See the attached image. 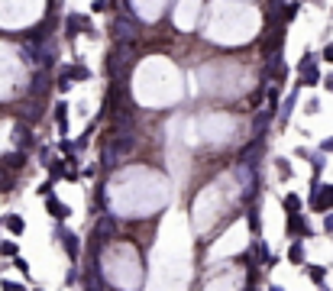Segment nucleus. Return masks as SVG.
I'll list each match as a JSON object with an SVG mask.
<instances>
[{"mask_svg": "<svg viewBox=\"0 0 333 291\" xmlns=\"http://www.w3.org/2000/svg\"><path fill=\"white\" fill-rule=\"evenodd\" d=\"M55 236H58V243H62L65 256H68L71 262H78V259H81V239H78L75 233H71V230H65L62 223H58V227H55Z\"/></svg>", "mask_w": 333, "mask_h": 291, "instance_id": "obj_1", "label": "nucleus"}, {"mask_svg": "<svg viewBox=\"0 0 333 291\" xmlns=\"http://www.w3.org/2000/svg\"><path fill=\"white\" fill-rule=\"evenodd\" d=\"M46 210H49V217H52L55 223H65L71 217V207L65 204V201H58V198H52V194H49L46 198Z\"/></svg>", "mask_w": 333, "mask_h": 291, "instance_id": "obj_2", "label": "nucleus"}, {"mask_svg": "<svg viewBox=\"0 0 333 291\" xmlns=\"http://www.w3.org/2000/svg\"><path fill=\"white\" fill-rule=\"evenodd\" d=\"M310 204L317 207V210L333 207V184H317V188H314V194H310Z\"/></svg>", "mask_w": 333, "mask_h": 291, "instance_id": "obj_3", "label": "nucleus"}, {"mask_svg": "<svg viewBox=\"0 0 333 291\" xmlns=\"http://www.w3.org/2000/svg\"><path fill=\"white\" fill-rule=\"evenodd\" d=\"M285 230H288V236L301 239V236H307V223H304V217H301V214H288Z\"/></svg>", "mask_w": 333, "mask_h": 291, "instance_id": "obj_4", "label": "nucleus"}, {"mask_svg": "<svg viewBox=\"0 0 333 291\" xmlns=\"http://www.w3.org/2000/svg\"><path fill=\"white\" fill-rule=\"evenodd\" d=\"M0 223H3L13 236H23V233H26V220L20 214H3V220H0Z\"/></svg>", "mask_w": 333, "mask_h": 291, "instance_id": "obj_5", "label": "nucleus"}, {"mask_svg": "<svg viewBox=\"0 0 333 291\" xmlns=\"http://www.w3.org/2000/svg\"><path fill=\"white\" fill-rule=\"evenodd\" d=\"M26 165V152H10L7 159H3V169L7 172H20Z\"/></svg>", "mask_w": 333, "mask_h": 291, "instance_id": "obj_6", "label": "nucleus"}, {"mask_svg": "<svg viewBox=\"0 0 333 291\" xmlns=\"http://www.w3.org/2000/svg\"><path fill=\"white\" fill-rule=\"evenodd\" d=\"M65 29H68V36H78L81 29H87V20H84V16H78V13H71L68 23H65Z\"/></svg>", "mask_w": 333, "mask_h": 291, "instance_id": "obj_7", "label": "nucleus"}, {"mask_svg": "<svg viewBox=\"0 0 333 291\" xmlns=\"http://www.w3.org/2000/svg\"><path fill=\"white\" fill-rule=\"evenodd\" d=\"M55 120H58V130L68 133V104H65V100L55 104Z\"/></svg>", "mask_w": 333, "mask_h": 291, "instance_id": "obj_8", "label": "nucleus"}, {"mask_svg": "<svg viewBox=\"0 0 333 291\" xmlns=\"http://www.w3.org/2000/svg\"><path fill=\"white\" fill-rule=\"evenodd\" d=\"M62 75L68 78V81H87V78H91L84 65H71V68H62Z\"/></svg>", "mask_w": 333, "mask_h": 291, "instance_id": "obj_9", "label": "nucleus"}, {"mask_svg": "<svg viewBox=\"0 0 333 291\" xmlns=\"http://www.w3.org/2000/svg\"><path fill=\"white\" fill-rule=\"evenodd\" d=\"M46 87H49V75H46V71H39L36 81H32V87H29V94H32V97H42Z\"/></svg>", "mask_w": 333, "mask_h": 291, "instance_id": "obj_10", "label": "nucleus"}, {"mask_svg": "<svg viewBox=\"0 0 333 291\" xmlns=\"http://www.w3.org/2000/svg\"><path fill=\"white\" fill-rule=\"evenodd\" d=\"M281 207H285V214H301V198L298 194H285Z\"/></svg>", "mask_w": 333, "mask_h": 291, "instance_id": "obj_11", "label": "nucleus"}, {"mask_svg": "<svg viewBox=\"0 0 333 291\" xmlns=\"http://www.w3.org/2000/svg\"><path fill=\"white\" fill-rule=\"evenodd\" d=\"M317 68H314V65H307V68H301V85L304 87H310V85H317Z\"/></svg>", "mask_w": 333, "mask_h": 291, "instance_id": "obj_12", "label": "nucleus"}, {"mask_svg": "<svg viewBox=\"0 0 333 291\" xmlns=\"http://www.w3.org/2000/svg\"><path fill=\"white\" fill-rule=\"evenodd\" d=\"M288 259L295 262V265H301V262H304V246H301V239H295V246L288 249Z\"/></svg>", "mask_w": 333, "mask_h": 291, "instance_id": "obj_13", "label": "nucleus"}, {"mask_svg": "<svg viewBox=\"0 0 333 291\" xmlns=\"http://www.w3.org/2000/svg\"><path fill=\"white\" fill-rule=\"evenodd\" d=\"M0 256H13V259L20 256V249H16V243H13V239H7V243H0Z\"/></svg>", "mask_w": 333, "mask_h": 291, "instance_id": "obj_14", "label": "nucleus"}, {"mask_svg": "<svg viewBox=\"0 0 333 291\" xmlns=\"http://www.w3.org/2000/svg\"><path fill=\"white\" fill-rule=\"evenodd\" d=\"M249 230H252V236L259 233V210L256 207H249Z\"/></svg>", "mask_w": 333, "mask_h": 291, "instance_id": "obj_15", "label": "nucleus"}, {"mask_svg": "<svg viewBox=\"0 0 333 291\" xmlns=\"http://www.w3.org/2000/svg\"><path fill=\"white\" fill-rule=\"evenodd\" d=\"M324 275H327V272L320 265H310L307 268V278H310V282H324Z\"/></svg>", "mask_w": 333, "mask_h": 291, "instance_id": "obj_16", "label": "nucleus"}, {"mask_svg": "<svg viewBox=\"0 0 333 291\" xmlns=\"http://www.w3.org/2000/svg\"><path fill=\"white\" fill-rule=\"evenodd\" d=\"M13 265H16V272H20V275H29V262H26L23 256H16V259H13Z\"/></svg>", "mask_w": 333, "mask_h": 291, "instance_id": "obj_17", "label": "nucleus"}, {"mask_svg": "<svg viewBox=\"0 0 333 291\" xmlns=\"http://www.w3.org/2000/svg\"><path fill=\"white\" fill-rule=\"evenodd\" d=\"M0 291H26V288L20 282H7V278H3V282H0Z\"/></svg>", "mask_w": 333, "mask_h": 291, "instance_id": "obj_18", "label": "nucleus"}, {"mask_svg": "<svg viewBox=\"0 0 333 291\" xmlns=\"http://www.w3.org/2000/svg\"><path fill=\"white\" fill-rule=\"evenodd\" d=\"M278 175L281 178H291V165H288L285 159H278Z\"/></svg>", "mask_w": 333, "mask_h": 291, "instance_id": "obj_19", "label": "nucleus"}, {"mask_svg": "<svg viewBox=\"0 0 333 291\" xmlns=\"http://www.w3.org/2000/svg\"><path fill=\"white\" fill-rule=\"evenodd\" d=\"M291 107H295V94H291V97L285 100V107H281V116H288V114H291Z\"/></svg>", "mask_w": 333, "mask_h": 291, "instance_id": "obj_20", "label": "nucleus"}, {"mask_svg": "<svg viewBox=\"0 0 333 291\" xmlns=\"http://www.w3.org/2000/svg\"><path fill=\"white\" fill-rule=\"evenodd\" d=\"M324 58H327V61H333V46H327V49H324Z\"/></svg>", "mask_w": 333, "mask_h": 291, "instance_id": "obj_21", "label": "nucleus"}, {"mask_svg": "<svg viewBox=\"0 0 333 291\" xmlns=\"http://www.w3.org/2000/svg\"><path fill=\"white\" fill-rule=\"evenodd\" d=\"M324 227H327V230H333V214L327 217V223H324Z\"/></svg>", "mask_w": 333, "mask_h": 291, "instance_id": "obj_22", "label": "nucleus"}, {"mask_svg": "<svg viewBox=\"0 0 333 291\" xmlns=\"http://www.w3.org/2000/svg\"><path fill=\"white\" fill-rule=\"evenodd\" d=\"M324 149H327V152H333V139H330V143H324Z\"/></svg>", "mask_w": 333, "mask_h": 291, "instance_id": "obj_23", "label": "nucleus"}, {"mask_svg": "<svg viewBox=\"0 0 333 291\" xmlns=\"http://www.w3.org/2000/svg\"><path fill=\"white\" fill-rule=\"evenodd\" d=\"M269 291H285V288H281V285H272V288Z\"/></svg>", "mask_w": 333, "mask_h": 291, "instance_id": "obj_24", "label": "nucleus"}, {"mask_svg": "<svg viewBox=\"0 0 333 291\" xmlns=\"http://www.w3.org/2000/svg\"><path fill=\"white\" fill-rule=\"evenodd\" d=\"M327 87H330V91H333V78H327Z\"/></svg>", "mask_w": 333, "mask_h": 291, "instance_id": "obj_25", "label": "nucleus"}, {"mask_svg": "<svg viewBox=\"0 0 333 291\" xmlns=\"http://www.w3.org/2000/svg\"><path fill=\"white\" fill-rule=\"evenodd\" d=\"M36 291H42V288H36Z\"/></svg>", "mask_w": 333, "mask_h": 291, "instance_id": "obj_26", "label": "nucleus"}]
</instances>
